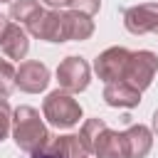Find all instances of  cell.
Instances as JSON below:
<instances>
[{
	"label": "cell",
	"mask_w": 158,
	"mask_h": 158,
	"mask_svg": "<svg viewBox=\"0 0 158 158\" xmlns=\"http://www.w3.org/2000/svg\"><path fill=\"white\" fill-rule=\"evenodd\" d=\"M47 84H49V69L37 59H27L15 69V86H20V91L25 94H40L47 89Z\"/></svg>",
	"instance_id": "52a82bcc"
},
{
	"label": "cell",
	"mask_w": 158,
	"mask_h": 158,
	"mask_svg": "<svg viewBox=\"0 0 158 158\" xmlns=\"http://www.w3.org/2000/svg\"><path fill=\"white\" fill-rule=\"evenodd\" d=\"M42 116L52 126H57V128H72L81 118V106L74 99V94L62 91V89H54L42 101Z\"/></svg>",
	"instance_id": "7a4b0ae2"
},
{
	"label": "cell",
	"mask_w": 158,
	"mask_h": 158,
	"mask_svg": "<svg viewBox=\"0 0 158 158\" xmlns=\"http://www.w3.org/2000/svg\"><path fill=\"white\" fill-rule=\"evenodd\" d=\"M12 138L15 146L20 151H25L27 156H35L49 138V128L44 126V121L40 118V111L32 106H17L12 111Z\"/></svg>",
	"instance_id": "6da1fadb"
},
{
	"label": "cell",
	"mask_w": 158,
	"mask_h": 158,
	"mask_svg": "<svg viewBox=\"0 0 158 158\" xmlns=\"http://www.w3.org/2000/svg\"><path fill=\"white\" fill-rule=\"evenodd\" d=\"M123 25L131 35L158 32V2H138L123 10Z\"/></svg>",
	"instance_id": "5b68a950"
},
{
	"label": "cell",
	"mask_w": 158,
	"mask_h": 158,
	"mask_svg": "<svg viewBox=\"0 0 158 158\" xmlns=\"http://www.w3.org/2000/svg\"><path fill=\"white\" fill-rule=\"evenodd\" d=\"M69 30H72V40L77 42H84L94 35V20L89 15H81V12H72L69 10Z\"/></svg>",
	"instance_id": "5bb4252c"
},
{
	"label": "cell",
	"mask_w": 158,
	"mask_h": 158,
	"mask_svg": "<svg viewBox=\"0 0 158 158\" xmlns=\"http://www.w3.org/2000/svg\"><path fill=\"white\" fill-rule=\"evenodd\" d=\"M128 57H131V49H126V47H109V49H104L94 59V72L106 84L109 81H118L123 77V69H126Z\"/></svg>",
	"instance_id": "8992f818"
},
{
	"label": "cell",
	"mask_w": 158,
	"mask_h": 158,
	"mask_svg": "<svg viewBox=\"0 0 158 158\" xmlns=\"http://www.w3.org/2000/svg\"><path fill=\"white\" fill-rule=\"evenodd\" d=\"M57 81H59V89L62 91H69V94H79L89 86L91 81V67L84 57H64L57 67Z\"/></svg>",
	"instance_id": "277c9868"
},
{
	"label": "cell",
	"mask_w": 158,
	"mask_h": 158,
	"mask_svg": "<svg viewBox=\"0 0 158 158\" xmlns=\"http://www.w3.org/2000/svg\"><path fill=\"white\" fill-rule=\"evenodd\" d=\"M104 101L114 109H133L141 104V91L128 86L126 81H109L104 86Z\"/></svg>",
	"instance_id": "30bf717a"
},
{
	"label": "cell",
	"mask_w": 158,
	"mask_h": 158,
	"mask_svg": "<svg viewBox=\"0 0 158 158\" xmlns=\"http://www.w3.org/2000/svg\"><path fill=\"white\" fill-rule=\"evenodd\" d=\"M123 133V141H126V151H128V158H146L151 146H153V133L148 126L143 123H133L128 126Z\"/></svg>",
	"instance_id": "7c38bea8"
},
{
	"label": "cell",
	"mask_w": 158,
	"mask_h": 158,
	"mask_svg": "<svg viewBox=\"0 0 158 158\" xmlns=\"http://www.w3.org/2000/svg\"><path fill=\"white\" fill-rule=\"evenodd\" d=\"M7 25H10V22H7V17L0 12V42H2V37H5V30H7Z\"/></svg>",
	"instance_id": "ffe728a7"
},
{
	"label": "cell",
	"mask_w": 158,
	"mask_h": 158,
	"mask_svg": "<svg viewBox=\"0 0 158 158\" xmlns=\"http://www.w3.org/2000/svg\"><path fill=\"white\" fill-rule=\"evenodd\" d=\"M84 158H89V156H84Z\"/></svg>",
	"instance_id": "603a6c76"
},
{
	"label": "cell",
	"mask_w": 158,
	"mask_h": 158,
	"mask_svg": "<svg viewBox=\"0 0 158 158\" xmlns=\"http://www.w3.org/2000/svg\"><path fill=\"white\" fill-rule=\"evenodd\" d=\"M0 2H12V0H0Z\"/></svg>",
	"instance_id": "7402d4cb"
},
{
	"label": "cell",
	"mask_w": 158,
	"mask_h": 158,
	"mask_svg": "<svg viewBox=\"0 0 158 158\" xmlns=\"http://www.w3.org/2000/svg\"><path fill=\"white\" fill-rule=\"evenodd\" d=\"M40 2L49 5L52 10H59V7H67V2H69V0H40Z\"/></svg>",
	"instance_id": "d6986e66"
},
{
	"label": "cell",
	"mask_w": 158,
	"mask_h": 158,
	"mask_svg": "<svg viewBox=\"0 0 158 158\" xmlns=\"http://www.w3.org/2000/svg\"><path fill=\"white\" fill-rule=\"evenodd\" d=\"M15 89V67L10 59H0V99H7Z\"/></svg>",
	"instance_id": "2e32d148"
},
{
	"label": "cell",
	"mask_w": 158,
	"mask_h": 158,
	"mask_svg": "<svg viewBox=\"0 0 158 158\" xmlns=\"http://www.w3.org/2000/svg\"><path fill=\"white\" fill-rule=\"evenodd\" d=\"M101 128H106V121L104 118H86L81 123V128H79L77 136H79V141H81V146H84L86 153L91 151V146H94V141H96V136H99Z\"/></svg>",
	"instance_id": "9a60e30c"
},
{
	"label": "cell",
	"mask_w": 158,
	"mask_h": 158,
	"mask_svg": "<svg viewBox=\"0 0 158 158\" xmlns=\"http://www.w3.org/2000/svg\"><path fill=\"white\" fill-rule=\"evenodd\" d=\"M91 156L96 158H128V151H126V141H123V133L114 131V128H101L91 151Z\"/></svg>",
	"instance_id": "9c48e42d"
},
{
	"label": "cell",
	"mask_w": 158,
	"mask_h": 158,
	"mask_svg": "<svg viewBox=\"0 0 158 158\" xmlns=\"http://www.w3.org/2000/svg\"><path fill=\"white\" fill-rule=\"evenodd\" d=\"M42 10H44V5L40 0H12L10 2V17L20 27H27Z\"/></svg>",
	"instance_id": "4fadbf2b"
},
{
	"label": "cell",
	"mask_w": 158,
	"mask_h": 158,
	"mask_svg": "<svg viewBox=\"0 0 158 158\" xmlns=\"http://www.w3.org/2000/svg\"><path fill=\"white\" fill-rule=\"evenodd\" d=\"M153 131H156V133H158V109H156V111H153Z\"/></svg>",
	"instance_id": "44dd1931"
},
{
	"label": "cell",
	"mask_w": 158,
	"mask_h": 158,
	"mask_svg": "<svg viewBox=\"0 0 158 158\" xmlns=\"http://www.w3.org/2000/svg\"><path fill=\"white\" fill-rule=\"evenodd\" d=\"M89 156L79 141L77 133H67V136H52L32 158H84Z\"/></svg>",
	"instance_id": "ba28073f"
},
{
	"label": "cell",
	"mask_w": 158,
	"mask_h": 158,
	"mask_svg": "<svg viewBox=\"0 0 158 158\" xmlns=\"http://www.w3.org/2000/svg\"><path fill=\"white\" fill-rule=\"evenodd\" d=\"M156 72H158V54H153L151 49H138V52H131L121 81H126L136 91H143L153 84Z\"/></svg>",
	"instance_id": "3957f363"
},
{
	"label": "cell",
	"mask_w": 158,
	"mask_h": 158,
	"mask_svg": "<svg viewBox=\"0 0 158 158\" xmlns=\"http://www.w3.org/2000/svg\"><path fill=\"white\" fill-rule=\"evenodd\" d=\"M10 128H12V109H10L7 99H0V141L7 138Z\"/></svg>",
	"instance_id": "ac0fdd59"
},
{
	"label": "cell",
	"mask_w": 158,
	"mask_h": 158,
	"mask_svg": "<svg viewBox=\"0 0 158 158\" xmlns=\"http://www.w3.org/2000/svg\"><path fill=\"white\" fill-rule=\"evenodd\" d=\"M0 47H2V52H5V57H7V59H15V62L25 59V57H27V52H30V37H27L25 27H20V25L10 22V25H7V30H5V37H2Z\"/></svg>",
	"instance_id": "8fae6325"
},
{
	"label": "cell",
	"mask_w": 158,
	"mask_h": 158,
	"mask_svg": "<svg viewBox=\"0 0 158 158\" xmlns=\"http://www.w3.org/2000/svg\"><path fill=\"white\" fill-rule=\"evenodd\" d=\"M99 7H101V0H69L67 2V10L81 12V15H89V17H94L99 12Z\"/></svg>",
	"instance_id": "e0dca14e"
}]
</instances>
